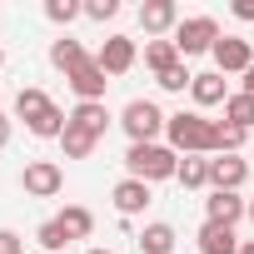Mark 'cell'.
I'll list each match as a JSON object with an SVG mask.
<instances>
[{
  "instance_id": "cell-1",
  "label": "cell",
  "mask_w": 254,
  "mask_h": 254,
  "mask_svg": "<svg viewBox=\"0 0 254 254\" xmlns=\"http://www.w3.org/2000/svg\"><path fill=\"white\" fill-rule=\"evenodd\" d=\"M165 135H170V150H175V155H219V150H214V120H204L199 110L170 115Z\"/></svg>"
},
{
  "instance_id": "cell-2",
  "label": "cell",
  "mask_w": 254,
  "mask_h": 254,
  "mask_svg": "<svg viewBox=\"0 0 254 254\" xmlns=\"http://www.w3.org/2000/svg\"><path fill=\"white\" fill-rule=\"evenodd\" d=\"M125 170H130V180H145V185L175 180L180 155H175L170 145H130V150H125Z\"/></svg>"
},
{
  "instance_id": "cell-3",
  "label": "cell",
  "mask_w": 254,
  "mask_h": 254,
  "mask_svg": "<svg viewBox=\"0 0 254 254\" xmlns=\"http://www.w3.org/2000/svg\"><path fill=\"white\" fill-rule=\"evenodd\" d=\"M120 125H125V135H130V145H160L170 115L155 100H130V105L120 110Z\"/></svg>"
},
{
  "instance_id": "cell-4",
  "label": "cell",
  "mask_w": 254,
  "mask_h": 254,
  "mask_svg": "<svg viewBox=\"0 0 254 254\" xmlns=\"http://www.w3.org/2000/svg\"><path fill=\"white\" fill-rule=\"evenodd\" d=\"M175 50H180V60H190V55H204V50H214V40H219V20L214 15H190V20H180L175 25Z\"/></svg>"
},
{
  "instance_id": "cell-5",
  "label": "cell",
  "mask_w": 254,
  "mask_h": 254,
  "mask_svg": "<svg viewBox=\"0 0 254 254\" xmlns=\"http://www.w3.org/2000/svg\"><path fill=\"white\" fill-rule=\"evenodd\" d=\"M20 185H25L30 199H55V194L65 190V170H60L55 160H30L25 175H20Z\"/></svg>"
},
{
  "instance_id": "cell-6",
  "label": "cell",
  "mask_w": 254,
  "mask_h": 254,
  "mask_svg": "<svg viewBox=\"0 0 254 254\" xmlns=\"http://www.w3.org/2000/svg\"><path fill=\"white\" fill-rule=\"evenodd\" d=\"M135 60H140V45H135L130 35H110V40L95 50V65H100L105 75H130Z\"/></svg>"
},
{
  "instance_id": "cell-7",
  "label": "cell",
  "mask_w": 254,
  "mask_h": 254,
  "mask_svg": "<svg viewBox=\"0 0 254 254\" xmlns=\"http://www.w3.org/2000/svg\"><path fill=\"white\" fill-rule=\"evenodd\" d=\"M209 55H214V70H219V75H244V70L254 65V50H249L244 35H219Z\"/></svg>"
},
{
  "instance_id": "cell-8",
  "label": "cell",
  "mask_w": 254,
  "mask_h": 254,
  "mask_svg": "<svg viewBox=\"0 0 254 254\" xmlns=\"http://www.w3.org/2000/svg\"><path fill=\"white\" fill-rule=\"evenodd\" d=\"M65 80H70V90L80 95V105H105V90H110V75H105V70L95 65V55H90V60H85V65H80L75 75H65Z\"/></svg>"
},
{
  "instance_id": "cell-9",
  "label": "cell",
  "mask_w": 254,
  "mask_h": 254,
  "mask_svg": "<svg viewBox=\"0 0 254 254\" xmlns=\"http://www.w3.org/2000/svg\"><path fill=\"white\" fill-rule=\"evenodd\" d=\"M244 214H249V199H239L234 190H214V194L204 199V219H209V224H224V229H234Z\"/></svg>"
},
{
  "instance_id": "cell-10",
  "label": "cell",
  "mask_w": 254,
  "mask_h": 254,
  "mask_svg": "<svg viewBox=\"0 0 254 254\" xmlns=\"http://www.w3.org/2000/svg\"><path fill=\"white\" fill-rule=\"evenodd\" d=\"M110 199H115L120 219H135V214H145V209H150V199H155V194H150V185H145V180H130V175H125V180L110 190Z\"/></svg>"
},
{
  "instance_id": "cell-11",
  "label": "cell",
  "mask_w": 254,
  "mask_h": 254,
  "mask_svg": "<svg viewBox=\"0 0 254 254\" xmlns=\"http://www.w3.org/2000/svg\"><path fill=\"white\" fill-rule=\"evenodd\" d=\"M140 25H145V35L165 40L180 25V5H175V0H145V5H140Z\"/></svg>"
},
{
  "instance_id": "cell-12",
  "label": "cell",
  "mask_w": 254,
  "mask_h": 254,
  "mask_svg": "<svg viewBox=\"0 0 254 254\" xmlns=\"http://www.w3.org/2000/svg\"><path fill=\"white\" fill-rule=\"evenodd\" d=\"M244 180H249V165H244L239 155H214V160H209V190H234V194H239Z\"/></svg>"
},
{
  "instance_id": "cell-13",
  "label": "cell",
  "mask_w": 254,
  "mask_h": 254,
  "mask_svg": "<svg viewBox=\"0 0 254 254\" xmlns=\"http://www.w3.org/2000/svg\"><path fill=\"white\" fill-rule=\"evenodd\" d=\"M194 244H199V254H239V239H234V229H224V224H199V234H194Z\"/></svg>"
},
{
  "instance_id": "cell-14",
  "label": "cell",
  "mask_w": 254,
  "mask_h": 254,
  "mask_svg": "<svg viewBox=\"0 0 254 254\" xmlns=\"http://www.w3.org/2000/svg\"><path fill=\"white\" fill-rule=\"evenodd\" d=\"M90 55H85V45L75 40V35H60V40H50V65L55 70H65V75H75L80 65H85Z\"/></svg>"
},
{
  "instance_id": "cell-15",
  "label": "cell",
  "mask_w": 254,
  "mask_h": 254,
  "mask_svg": "<svg viewBox=\"0 0 254 254\" xmlns=\"http://www.w3.org/2000/svg\"><path fill=\"white\" fill-rule=\"evenodd\" d=\"M190 95H194V105H199V110H209V105H224V100H229V90H224V75H219V70L194 75Z\"/></svg>"
},
{
  "instance_id": "cell-16",
  "label": "cell",
  "mask_w": 254,
  "mask_h": 254,
  "mask_svg": "<svg viewBox=\"0 0 254 254\" xmlns=\"http://www.w3.org/2000/svg\"><path fill=\"white\" fill-rule=\"evenodd\" d=\"M175 239H180V234H175V224L155 219V224H145V229H140V239H135V244H140L145 254H175Z\"/></svg>"
},
{
  "instance_id": "cell-17",
  "label": "cell",
  "mask_w": 254,
  "mask_h": 254,
  "mask_svg": "<svg viewBox=\"0 0 254 254\" xmlns=\"http://www.w3.org/2000/svg\"><path fill=\"white\" fill-rule=\"evenodd\" d=\"M70 125H75V130H85V135H95V140H105L110 110H105V105H75V110H70Z\"/></svg>"
},
{
  "instance_id": "cell-18",
  "label": "cell",
  "mask_w": 254,
  "mask_h": 254,
  "mask_svg": "<svg viewBox=\"0 0 254 254\" xmlns=\"http://www.w3.org/2000/svg\"><path fill=\"white\" fill-rule=\"evenodd\" d=\"M45 110H55V100L45 95V90H35V85H25L20 95H15V120H25V125H35Z\"/></svg>"
},
{
  "instance_id": "cell-19",
  "label": "cell",
  "mask_w": 254,
  "mask_h": 254,
  "mask_svg": "<svg viewBox=\"0 0 254 254\" xmlns=\"http://www.w3.org/2000/svg\"><path fill=\"white\" fill-rule=\"evenodd\" d=\"M175 180H180L185 190H204V185H209V155H180Z\"/></svg>"
},
{
  "instance_id": "cell-20",
  "label": "cell",
  "mask_w": 254,
  "mask_h": 254,
  "mask_svg": "<svg viewBox=\"0 0 254 254\" xmlns=\"http://www.w3.org/2000/svg\"><path fill=\"white\" fill-rule=\"evenodd\" d=\"M55 219H60V229H65L70 239H90V234H95V214H90L85 204H65Z\"/></svg>"
},
{
  "instance_id": "cell-21",
  "label": "cell",
  "mask_w": 254,
  "mask_h": 254,
  "mask_svg": "<svg viewBox=\"0 0 254 254\" xmlns=\"http://www.w3.org/2000/svg\"><path fill=\"white\" fill-rule=\"evenodd\" d=\"M224 125H234V130L249 135V130H254V95H244V90L229 95V100H224Z\"/></svg>"
},
{
  "instance_id": "cell-22",
  "label": "cell",
  "mask_w": 254,
  "mask_h": 254,
  "mask_svg": "<svg viewBox=\"0 0 254 254\" xmlns=\"http://www.w3.org/2000/svg\"><path fill=\"white\" fill-rule=\"evenodd\" d=\"M145 65L155 70V80H160L165 70H175V65H180V50H175V40H145Z\"/></svg>"
},
{
  "instance_id": "cell-23",
  "label": "cell",
  "mask_w": 254,
  "mask_h": 254,
  "mask_svg": "<svg viewBox=\"0 0 254 254\" xmlns=\"http://www.w3.org/2000/svg\"><path fill=\"white\" fill-rule=\"evenodd\" d=\"M60 145H65V160H90L95 155V135H85V130H75V125H65V135H60Z\"/></svg>"
},
{
  "instance_id": "cell-24",
  "label": "cell",
  "mask_w": 254,
  "mask_h": 254,
  "mask_svg": "<svg viewBox=\"0 0 254 254\" xmlns=\"http://www.w3.org/2000/svg\"><path fill=\"white\" fill-rule=\"evenodd\" d=\"M35 244H40L45 254H65V244H70V234L60 229V219H45V224L35 229Z\"/></svg>"
},
{
  "instance_id": "cell-25",
  "label": "cell",
  "mask_w": 254,
  "mask_h": 254,
  "mask_svg": "<svg viewBox=\"0 0 254 254\" xmlns=\"http://www.w3.org/2000/svg\"><path fill=\"white\" fill-rule=\"evenodd\" d=\"M80 15H85L80 0H45V20H50V25H70V20H80Z\"/></svg>"
},
{
  "instance_id": "cell-26",
  "label": "cell",
  "mask_w": 254,
  "mask_h": 254,
  "mask_svg": "<svg viewBox=\"0 0 254 254\" xmlns=\"http://www.w3.org/2000/svg\"><path fill=\"white\" fill-rule=\"evenodd\" d=\"M244 140H249L244 130H234V125H224V120H214V150H219V155H234V150H239Z\"/></svg>"
},
{
  "instance_id": "cell-27",
  "label": "cell",
  "mask_w": 254,
  "mask_h": 254,
  "mask_svg": "<svg viewBox=\"0 0 254 254\" xmlns=\"http://www.w3.org/2000/svg\"><path fill=\"white\" fill-rule=\"evenodd\" d=\"M190 85H194V75L185 70V60H180L175 70H165V75H160V90H170V95H185Z\"/></svg>"
},
{
  "instance_id": "cell-28",
  "label": "cell",
  "mask_w": 254,
  "mask_h": 254,
  "mask_svg": "<svg viewBox=\"0 0 254 254\" xmlns=\"http://www.w3.org/2000/svg\"><path fill=\"white\" fill-rule=\"evenodd\" d=\"M85 15L90 20H115L120 15V0H85Z\"/></svg>"
},
{
  "instance_id": "cell-29",
  "label": "cell",
  "mask_w": 254,
  "mask_h": 254,
  "mask_svg": "<svg viewBox=\"0 0 254 254\" xmlns=\"http://www.w3.org/2000/svg\"><path fill=\"white\" fill-rule=\"evenodd\" d=\"M0 254H25V239L15 229H0Z\"/></svg>"
},
{
  "instance_id": "cell-30",
  "label": "cell",
  "mask_w": 254,
  "mask_h": 254,
  "mask_svg": "<svg viewBox=\"0 0 254 254\" xmlns=\"http://www.w3.org/2000/svg\"><path fill=\"white\" fill-rule=\"evenodd\" d=\"M234 20H244V25L254 20V0H234Z\"/></svg>"
},
{
  "instance_id": "cell-31",
  "label": "cell",
  "mask_w": 254,
  "mask_h": 254,
  "mask_svg": "<svg viewBox=\"0 0 254 254\" xmlns=\"http://www.w3.org/2000/svg\"><path fill=\"white\" fill-rule=\"evenodd\" d=\"M10 130H15V120H10V115H0V150L10 145Z\"/></svg>"
},
{
  "instance_id": "cell-32",
  "label": "cell",
  "mask_w": 254,
  "mask_h": 254,
  "mask_svg": "<svg viewBox=\"0 0 254 254\" xmlns=\"http://www.w3.org/2000/svg\"><path fill=\"white\" fill-rule=\"evenodd\" d=\"M244 95H254V65L244 70Z\"/></svg>"
},
{
  "instance_id": "cell-33",
  "label": "cell",
  "mask_w": 254,
  "mask_h": 254,
  "mask_svg": "<svg viewBox=\"0 0 254 254\" xmlns=\"http://www.w3.org/2000/svg\"><path fill=\"white\" fill-rule=\"evenodd\" d=\"M239 254H254V239H244V244H239Z\"/></svg>"
},
{
  "instance_id": "cell-34",
  "label": "cell",
  "mask_w": 254,
  "mask_h": 254,
  "mask_svg": "<svg viewBox=\"0 0 254 254\" xmlns=\"http://www.w3.org/2000/svg\"><path fill=\"white\" fill-rule=\"evenodd\" d=\"M85 254H115V249H85Z\"/></svg>"
},
{
  "instance_id": "cell-35",
  "label": "cell",
  "mask_w": 254,
  "mask_h": 254,
  "mask_svg": "<svg viewBox=\"0 0 254 254\" xmlns=\"http://www.w3.org/2000/svg\"><path fill=\"white\" fill-rule=\"evenodd\" d=\"M249 224H254V199H249Z\"/></svg>"
},
{
  "instance_id": "cell-36",
  "label": "cell",
  "mask_w": 254,
  "mask_h": 254,
  "mask_svg": "<svg viewBox=\"0 0 254 254\" xmlns=\"http://www.w3.org/2000/svg\"><path fill=\"white\" fill-rule=\"evenodd\" d=\"M0 65H5V50H0Z\"/></svg>"
}]
</instances>
